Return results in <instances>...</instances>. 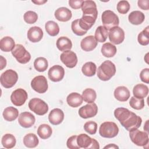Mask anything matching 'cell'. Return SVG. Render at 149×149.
Instances as JSON below:
<instances>
[{
  "label": "cell",
  "instance_id": "c3c4849f",
  "mask_svg": "<svg viewBox=\"0 0 149 149\" xmlns=\"http://www.w3.org/2000/svg\"><path fill=\"white\" fill-rule=\"evenodd\" d=\"M1 70H2L4 68H5L6 65V60L2 56H1Z\"/></svg>",
  "mask_w": 149,
  "mask_h": 149
},
{
  "label": "cell",
  "instance_id": "83f0119b",
  "mask_svg": "<svg viewBox=\"0 0 149 149\" xmlns=\"http://www.w3.org/2000/svg\"><path fill=\"white\" fill-rule=\"evenodd\" d=\"M101 51L103 56L107 58H111L116 54L117 49L112 44L106 42L102 45Z\"/></svg>",
  "mask_w": 149,
  "mask_h": 149
},
{
  "label": "cell",
  "instance_id": "8992f818",
  "mask_svg": "<svg viewBox=\"0 0 149 149\" xmlns=\"http://www.w3.org/2000/svg\"><path fill=\"white\" fill-rule=\"evenodd\" d=\"M11 52L12 55L16 58L17 61L22 64L27 63L31 59L30 54L22 44H18L15 45Z\"/></svg>",
  "mask_w": 149,
  "mask_h": 149
},
{
  "label": "cell",
  "instance_id": "3957f363",
  "mask_svg": "<svg viewBox=\"0 0 149 149\" xmlns=\"http://www.w3.org/2000/svg\"><path fill=\"white\" fill-rule=\"evenodd\" d=\"M119 128L113 122H105L99 128L100 135L105 138H113L118 134Z\"/></svg>",
  "mask_w": 149,
  "mask_h": 149
},
{
  "label": "cell",
  "instance_id": "ab89813d",
  "mask_svg": "<svg viewBox=\"0 0 149 149\" xmlns=\"http://www.w3.org/2000/svg\"><path fill=\"white\" fill-rule=\"evenodd\" d=\"M24 20L28 24L35 23L38 19L37 14L33 11L29 10L26 12L23 16Z\"/></svg>",
  "mask_w": 149,
  "mask_h": 149
},
{
  "label": "cell",
  "instance_id": "6da1fadb",
  "mask_svg": "<svg viewBox=\"0 0 149 149\" xmlns=\"http://www.w3.org/2000/svg\"><path fill=\"white\" fill-rule=\"evenodd\" d=\"M114 116L129 132L140 127L142 122V119L139 116L125 108H116L114 111Z\"/></svg>",
  "mask_w": 149,
  "mask_h": 149
},
{
  "label": "cell",
  "instance_id": "7dc6e473",
  "mask_svg": "<svg viewBox=\"0 0 149 149\" xmlns=\"http://www.w3.org/2000/svg\"><path fill=\"white\" fill-rule=\"evenodd\" d=\"M138 6L143 10H148L149 1L148 0H139L137 2Z\"/></svg>",
  "mask_w": 149,
  "mask_h": 149
},
{
  "label": "cell",
  "instance_id": "8fae6325",
  "mask_svg": "<svg viewBox=\"0 0 149 149\" xmlns=\"http://www.w3.org/2000/svg\"><path fill=\"white\" fill-rule=\"evenodd\" d=\"M28 98L27 92L23 88H17L13 91L10 95V100L12 104L17 107L23 105Z\"/></svg>",
  "mask_w": 149,
  "mask_h": 149
},
{
  "label": "cell",
  "instance_id": "5bb4252c",
  "mask_svg": "<svg viewBox=\"0 0 149 149\" xmlns=\"http://www.w3.org/2000/svg\"><path fill=\"white\" fill-rule=\"evenodd\" d=\"M62 62L69 68H73L76 66L77 63V57L74 52L67 51L63 52L60 56Z\"/></svg>",
  "mask_w": 149,
  "mask_h": 149
},
{
  "label": "cell",
  "instance_id": "7a4b0ae2",
  "mask_svg": "<svg viewBox=\"0 0 149 149\" xmlns=\"http://www.w3.org/2000/svg\"><path fill=\"white\" fill-rule=\"evenodd\" d=\"M116 67L111 61L107 60L102 62L97 70V76L102 81H107L115 75Z\"/></svg>",
  "mask_w": 149,
  "mask_h": 149
},
{
  "label": "cell",
  "instance_id": "f1b7e54d",
  "mask_svg": "<svg viewBox=\"0 0 149 149\" xmlns=\"http://www.w3.org/2000/svg\"><path fill=\"white\" fill-rule=\"evenodd\" d=\"M19 116V111L17 109L13 107L6 108L3 112V117L5 120L11 122L15 120Z\"/></svg>",
  "mask_w": 149,
  "mask_h": 149
},
{
  "label": "cell",
  "instance_id": "277c9868",
  "mask_svg": "<svg viewBox=\"0 0 149 149\" xmlns=\"http://www.w3.org/2000/svg\"><path fill=\"white\" fill-rule=\"evenodd\" d=\"M18 80V74L16 72L12 69H8L1 75L0 81L1 85L6 88L12 87Z\"/></svg>",
  "mask_w": 149,
  "mask_h": 149
},
{
  "label": "cell",
  "instance_id": "ffe728a7",
  "mask_svg": "<svg viewBox=\"0 0 149 149\" xmlns=\"http://www.w3.org/2000/svg\"><path fill=\"white\" fill-rule=\"evenodd\" d=\"M27 38L32 42H39L43 37L42 30L37 26H33L27 31Z\"/></svg>",
  "mask_w": 149,
  "mask_h": 149
},
{
  "label": "cell",
  "instance_id": "9c48e42d",
  "mask_svg": "<svg viewBox=\"0 0 149 149\" xmlns=\"http://www.w3.org/2000/svg\"><path fill=\"white\" fill-rule=\"evenodd\" d=\"M129 136L132 141L138 146L147 145L148 143V134L145 132L135 129L129 132Z\"/></svg>",
  "mask_w": 149,
  "mask_h": 149
},
{
  "label": "cell",
  "instance_id": "d6a6232c",
  "mask_svg": "<svg viewBox=\"0 0 149 149\" xmlns=\"http://www.w3.org/2000/svg\"><path fill=\"white\" fill-rule=\"evenodd\" d=\"M2 146L6 148H12L16 145V140L15 136L9 133L5 134L3 136L1 140Z\"/></svg>",
  "mask_w": 149,
  "mask_h": 149
},
{
  "label": "cell",
  "instance_id": "f907efd6",
  "mask_svg": "<svg viewBox=\"0 0 149 149\" xmlns=\"http://www.w3.org/2000/svg\"><path fill=\"white\" fill-rule=\"evenodd\" d=\"M47 1H32V2L36 4V5H42L44 3H45V2H47Z\"/></svg>",
  "mask_w": 149,
  "mask_h": 149
},
{
  "label": "cell",
  "instance_id": "9a60e30c",
  "mask_svg": "<svg viewBox=\"0 0 149 149\" xmlns=\"http://www.w3.org/2000/svg\"><path fill=\"white\" fill-rule=\"evenodd\" d=\"M98 112V107L94 102L88 103L79 109V116L84 119L95 116Z\"/></svg>",
  "mask_w": 149,
  "mask_h": 149
},
{
  "label": "cell",
  "instance_id": "5b68a950",
  "mask_svg": "<svg viewBox=\"0 0 149 149\" xmlns=\"http://www.w3.org/2000/svg\"><path fill=\"white\" fill-rule=\"evenodd\" d=\"M103 26L107 30L118 26L119 20L118 16L113 11L110 10H105L101 16Z\"/></svg>",
  "mask_w": 149,
  "mask_h": 149
},
{
  "label": "cell",
  "instance_id": "ac0fdd59",
  "mask_svg": "<svg viewBox=\"0 0 149 149\" xmlns=\"http://www.w3.org/2000/svg\"><path fill=\"white\" fill-rule=\"evenodd\" d=\"M64 119V113L59 108H55L51 110L48 115L49 122L54 125H58L61 123Z\"/></svg>",
  "mask_w": 149,
  "mask_h": 149
},
{
  "label": "cell",
  "instance_id": "74e56055",
  "mask_svg": "<svg viewBox=\"0 0 149 149\" xmlns=\"http://www.w3.org/2000/svg\"><path fill=\"white\" fill-rule=\"evenodd\" d=\"M149 27L147 26L141 32H140L137 37V40L141 45H147L149 43Z\"/></svg>",
  "mask_w": 149,
  "mask_h": 149
},
{
  "label": "cell",
  "instance_id": "4316f807",
  "mask_svg": "<svg viewBox=\"0 0 149 149\" xmlns=\"http://www.w3.org/2000/svg\"><path fill=\"white\" fill-rule=\"evenodd\" d=\"M128 19L129 22L134 25H139L141 24L144 19V14L139 10H135L132 12L128 16Z\"/></svg>",
  "mask_w": 149,
  "mask_h": 149
},
{
  "label": "cell",
  "instance_id": "ee69618b",
  "mask_svg": "<svg viewBox=\"0 0 149 149\" xmlns=\"http://www.w3.org/2000/svg\"><path fill=\"white\" fill-rule=\"evenodd\" d=\"M77 136L74 135L70 137L66 142L67 147L70 149H79L80 148L77 143Z\"/></svg>",
  "mask_w": 149,
  "mask_h": 149
},
{
  "label": "cell",
  "instance_id": "d590c367",
  "mask_svg": "<svg viewBox=\"0 0 149 149\" xmlns=\"http://www.w3.org/2000/svg\"><path fill=\"white\" fill-rule=\"evenodd\" d=\"M81 97L86 102L93 103L96 99L97 94L94 90L88 88L85 89L83 91Z\"/></svg>",
  "mask_w": 149,
  "mask_h": 149
},
{
  "label": "cell",
  "instance_id": "ba28073f",
  "mask_svg": "<svg viewBox=\"0 0 149 149\" xmlns=\"http://www.w3.org/2000/svg\"><path fill=\"white\" fill-rule=\"evenodd\" d=\"M77 143L80 148L85 149H99L100 145L98 142L94 139L91 138L86 134H80L77 136Z\"/></svg>",
  "mask_w": 149,
  "mask_h": 149
},
{
  "label": "cell",
  "instance_id": "e0dca14e",
  "mask_svg": "<svg viewBox=\"0 0 149 149\" xmlns=\"http://www.w3.org/2000/svg\"><path fill=\"white\" fill-rule=\"evenodd\" d=\"M36 118L34 116L29 112H23L20 114L18 118L19 125L24 128L31 127L35 123Z\"/></svg>",
  "mask_w": 149,
  "mask_h": 149
},
{
  "label": "cell",
  "instance_id": "4fadbf2b",
  "mask_svg": "<svg viewBox=\"0 0 149 149\" xmlns=\"http://www.w3.org/2000/svg\"><path fill=\"white\" fill-rule=\"evenodd\" d=\"M109 41L113 44H119L125 39V32L119 26L111 29L108 33Z\"/></svg>",
  "mask_w": 149,
  "mask_h": 149
},
{
  "label": "cell",
  "instance_id": "484cf974",
  "mask_svg": "<svg viewBox=\"0 0 149 149\" xmlns=\"http://www.w3.org/2000/svg\"><path fill=\"white\" fill-rule=\"evenodd\" d=\"M148 93V87L144 84H138L133 89V94L134 97L139 99L144 98Z\"/></svg>",
  "mask_w": 149,
  "mask_h": 149
},
{
  "label": "cell",
  "instance_id": "d4e9b609",
  "mask_svg": "<svg viewBox=\"0 0 149 149\" xmlns=\"http://www.w3.org/2000/svg\"><path fill=\"white\" fill-rule=\"evenodd\" d=\"M56 47L61 51H70L72 47V43L71 40L66 37H61L56 41Z\"/></svg>",
  "mask_w": 149,
  "mask_h": 149
},
{
  "label": "cell",
  "instance_id": "1f68e13d",
  "mask_svg": "<svg viewBox=\"0 0 149 149\" xmlns=\"http://www.w3.org/2000/svg\"><path fill=\"white\" fill-rule=\"evenodd\" d=\"M108 35V30L102 26H98L95 31L94 38L97 41L100 42H104L106 41Z\"/></svg>",
  "mask_w": 149,
  "mask_h": 149
},
{
  "label": "cell",
  "instance_id": "e575fe53",
  "mask_svg": "<svg viewBox=\"0 0 149 149\" xmlns=\"http://www.w3.org/2000/svg\"><path fill=\"white\" fill-rule=\"evenodd\" d=\"M97 70L96 65L92 62H88L84 64L81 68V72L84 75L91 77L95 74Z\"/></svg>",
  "mask_w": 149,
  "mask_h": 149
},
{
  "label": "cell",
  "instance_id": "d6986e66",
  "mask_svg": "<svg viewBox=\"0 0 149 149\" xmlns=\"http://www.w3.org/2000/svg\"><path fill=\"white\" fill-rule=\"evenodd\" d=\"M97 44V41L93 36H88L81 41L80 47L83 51L88 52L94 49Z\"/></svg>",
  "mask_w": 149,
  "mask_h": 149
},
{
  "label": "cell",
  "instance_id": "2e32d148",
  "mask_svg": "<svg viewBox=\"0 0 149 149\" xmlns=\"http://www.w3.org/2000/svg\"><path fill=\"white\" fill-rule=\"evenodd\" d=\"M48 75L49 79L54 82L62 80L65 75L64 68L61 65H56L52 66L48 70Z\"/></svg>",
  "mask_w": 149,
  "mask_h": 149
},
{
  "label": "cell",
  "instance_id": "7c38bea8",
  "mask_svg": "<svg viewBox=\"0 0 149 149\" xmlns=\"http://www.w3.org/2000/svg\"><path fill=\"white\" fill-rule=\"evenodd\" d=\"M83 16L93 17L97 19L98 15V10L97 5L93 1H84L81 6Z\"/></svg>",
  "mask_w": 149,
  "mask_h": 149
},
{
  "label": "cell",
  "instance_id": "cb8c5ba5",
  "mask_svg": "<svg viewBox=\"0 0 149 149\" xmlns=\"http://www.w3.org/2000/svg\"><path fill=\"white\" fill-rule=\"evenodd\" d=\"M15 46L14 40L9 36L4 37L0 40V49L3 52L12 51Z\"/></svg>",
  "mask_w": 149,
  "mask_h": 149
},
{
  "label": "cell",
  "instance_id": "836d02e7",
  "mask_svg": "<svg viewBox=\"0 0 149 149\" xmlns=\"http://www.w3.org/2000/svg\"><path fill=\"white\" fill-rule=\"evenodd\" d=\"M45 29L47 33L51 36H56L59 32L58 24L54 21H48L45 24Z\"/></svg>",
  "mask_w": 149,
  "mask_h": 149
},
{
  "label": "cell",
  "instance_id": "f6af8a7d",
  "mask_svg": "<svg viewBox=\"0 0 149 149\" xmlns=\"http://www.w3.org/2000/svg\"><path fill=\"white\" fill-rule=\"evenodd\" d=\"M140 77L142 81L147 84L149 83V69L145 68L143 69L140 73Z\"/></svg>",
  "mask_w": 149,
  "mask_h": 149
},
{
  "label": "cell",
  "instance_id": "4dcf8cb0",
  "mask_svg": "<svg viewBox=\"0 0 149 149\" xmlns=\"http://www.w3.org/2000/svg\"><path fill=\"white\" fill-rule=\"evenodd\" d=\"M52 133V128L47 124H42L39 126L37 129V134L42 139L49 138Z\"/></svg>",
  "mask_w": 149,
  "mask_h": 149
},
{
  "label": "cell",
  "instance_id": "7402d4cb",
  "mask_svg": "<svg viewBox=\"0 0 149 149\" xmlns=\"http://www.w3.org/2000/svg\"><path fill=\"white\" fill-rule=\"evenodd\" d=\"M115 98L121 102L126 101L130 97V91L125 86H119L114 91Z\"/></svg>",
  "mask_w": 149,
  "mask_h": 149
},
{
  "label": "cell",
  "instance_id": "30bf717a",
  "mask_svg": "<svg viewBox=\"0 0 149 149\" xmlns=\"http://www.w3.org/2000/svg\"><path fill=\"white\" fill-rule=\"evenodd\" d=\"M31 87L36 92L42 94L48 90V83L45 76L40 75L36 76L31 81Z\"/></svg>",
  "mask_w": 149,
  "mask_h": 149
},
{
  "label": "cell",
  "instance_id": "7bdbcfd3",
  "mask_svg": "<svg viewBox=\"0 0 149 149\" xmlns=\"http://www.w3.org/2000/svg\"><path fill=\"white\" fill-rule=\"evenodd\" d=\"M119 13L121 14H126L130 9V4L127 1H120L116 6Z\"/></svg>",
  "mask_w": 149,
  "mask_h": 149
},
{
  "label": "cell",
  "instance_id": "60d3db41",
  "mask_svg": "<svg viewBox=\"0 0 149 149\" xmlns=\"http://www.w3.org/2000/svg\"><path fill=\"white\" fill-rule=\"evenodd\" d=\"M71 27L73 32L77 36H82L84 35L87 31L83 30L79 26V19H76L72 22Z\"/></svg>",
  "mask_w": 149,
  "mask_h": 149
},
{
  "label": "cell",
  "instance_id": "44dd1931",
  "mask_svg": "<svg viewBox=\"0 0 149 149\" xmlns=\"http://www.w3.org/2000/svg\"><path fill=\"white\" fill-rule=\"evenodd\" d=\"M54 15L58 20L63 22L69 21L72 16L71 10L66 7L58 8L55 10Z\"/></svg>",
  "mask_w": 149,
  "mask_h": 149
},
{
  "label": "cell",
  "instance_id": "f546056e",
  "mask_svg": "<svg viewBox=\"0 0 149 149\" xmlns=\"http://www.w3.org/2000/svg\"><path fill=\"white\" fill-rule=\"evenodd\" d=\"M23 144L28 148H34L39 143L37 136L34 133H28L23 138Z\"/></svg>",
  "mask_w": 149,
  "mask_h": 149
},
{
  "label": "cell",
  "instance_id": "52a82bcc",
  "mask_svg": "<svg viewBox=\"0 0 149 149\" xmlns=\"http://www.w3.org/2000/svg\"><path fill=\"white\" fill-rule=\"evenodd\" d=\"M30 109L38 115H44L48 111L47 104L38 98H34L30 100L29 102Z\"/></svg>",
  "mask_w": 149,
  "mask_h": 149
},
{
  "label": "cell",
  "instance_id": "8d00e7d4",
  "mask_svg": "<svg viewBox=\"0 0 149 149\" xmlns=\"http://www.w3.org/2000/svg\"><path fill=\"white\" fill-rule=\"evenodd\" d=\"M34 66L36 70L40 72H44L48 66L47 60L44 57H38L34 62Z\"/></svg>",
  "mask_w": 149,
  "mask_h": 149
},
{
  "label": "cell",
  "instance_id": "603a6c76",
  "mask_svg": "<svg viewBox=\"0 0 149 149\" xmlns=\"http://www.w3.org/2000/svg\"><path fill=\"white\" fill-rule=\"evenodd\" d=\"M83 100L81 95L77 93H72L69 94L66 98L68 104L73 108H76L81 105L83 103Z\"/></svg>",
  "mask_w": 149,
  "mask_h": 149
},
{
  "label": "cell",
  "instance_id": "bcb514c9",
  "mask_svg": "<svg viewBox=\"0 0 149 149\" xmlns=\"http://www.w3.org/2000/svg\"><path fill=\"white\" fill-rule=\"evenodd\" d=\"M83 1V0H70L69 1V4L72 8L77 9L81 8Z\"/></svg>",
  "mask_w": 149,
  "mask_h": 149
},
{
  "label": "cell",
  "instance_id": "681fc988",
  "mask_svg": "<svg viewBox=\"0 0 149 149\" xmlns=\"http://www.w3.org/2000/svg\"><path fill=\"white\" fill-rule=\"evenodd\" d=\"M104 148H119V147L115 144H109L108 146L104 147Z\"/></svg>",
  "mask_w": 149,
  "mask_h": 149
},
{
  "label": "cell",
  "instance_id": "b9f144b4",
  "mask_svg": "<svg viewBox=\"0 0 149 149\" xmlns=\"http://www.w3.org/2000/svg\"><path fill=\"white\" fill-rule=\"evenodd\" d=\"M84 129L87 133L90 134H94L97 130V124L91 120L87 122L84 125Z\"/></svg>",
  "mask_w": 149,
  "mask_h": 149
},
{
  "label": "cell",
  "instance_id": "f35d334b",
  "mask_svg": "<svg viewBox=\"0 0 149 149\" xmlns=\"http://www.w3.org/2000/svg\"><path fill=\"white\" fill-rule=\"evenodd\" d=\"M129 105L132 108L140 110L144 107V100L143 98L139 99L134 97H132L129 101Z\"/></svg>",
  "mask_w": 149,
  "mask_h": 149
}]
</instances>
